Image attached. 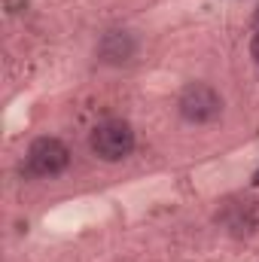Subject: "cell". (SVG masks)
I'll use <instances>...</instances> for the list:
<instances>
[{"label": "cell", "mask_w": 259, "mask_h": 262, "mask_svg": "<svg viewBox=\"0 0 259 262\" xmlns=\"http://www.w3.org/2000/svg\"><path fill=\"white\" fill-rule=\"evenodd\" d=\"M98 55H101V61H107V64H125L131 55H134V40H131V34H125V31H110V34L101 40Z\"/></svg>", "instance_id": "277c9868"}, {"label": "cell", "mask_w": 259, "mask_h": 262, "mask_svg": "<svg viewBox=\"0 0 259 262\" xmlns=\"http://www.w3.org/2000/svg\"><path fill=\"white\" fill-rule=\"evenodd\" d=\"M253 25H256V28H259V9H256V12H253Z\"/></svg>", "instance_id": "8992f818"}, {"label": "cell", "mask_w": 259, "mask_h": 262, "mask_svg": "<svg viewBox=\"0 0 259 262\" xmlns=\"http://www.w3.org/2000/svg\"><path fill=\"white\" fill-rule=\"evenodd\" d=\"M89 146L104 162H122L134 149V131L125 119H107V122L95 125L92 137H89Z\"/></svg>", "instance_id": "7a4b0ae2"}, {"label": "cell", "mask_w": 259, "mask_h": 262, "mask_svg": "<svg viewBox=\"0 0 259 262\" xmlns=\"http://www.w3.org/2000/svg\"><path fill=\"white\" fill-rule=\"evenodd\" d=\"M253 183H256V186H259V171H256V177H253Z\"/></svg>", "instance_id": "52a82bcc"}, {"label": "cell", "mask_w": 259, "mask_h": 262, "mask_svg": "<svg viewBox=\"0 0 259 262\" xmlns=\"http://www.w3.org/2000/svg\"><path fill=\"white\" fill-rule=\"evenodd\" d=\"M177 110H180V116H183L186 122H192V125H207V122L220 119V113H223V98H220V92H217L213 85H207V82H189V85L180 92V98H177Z\"/></svg>", "instance_id": "6da1fadb"}, {"label": "cell", "mask_w": 259, "mask_h": 262, "mask_svg": "<svg viewBox=\"0 0 259 262\" xmlns=\"http://www.w3.org/2000/svg\"><path fill=\"white\" fill-rule=\"evenodd\" d=\"M250 55H253V61L259 64V31L253 34V43H250Z\"/></svg>", "instance_id": "5b68a950"}, {"label": "cell", "mask_w": 259, "mask_h": 262, "mask_svg": "<svg viewBox=\"0 0 259 262\" xmlns=\"http://www.w3.org/2000/svg\"><path fill=\"white\" fill-rule=\"evenodd\" d=\"M28 174L34 177H58L70 165V149L58 137H37L28 146Z\"/></svg>", "instance_id": "3957f363"}]
</instances>
